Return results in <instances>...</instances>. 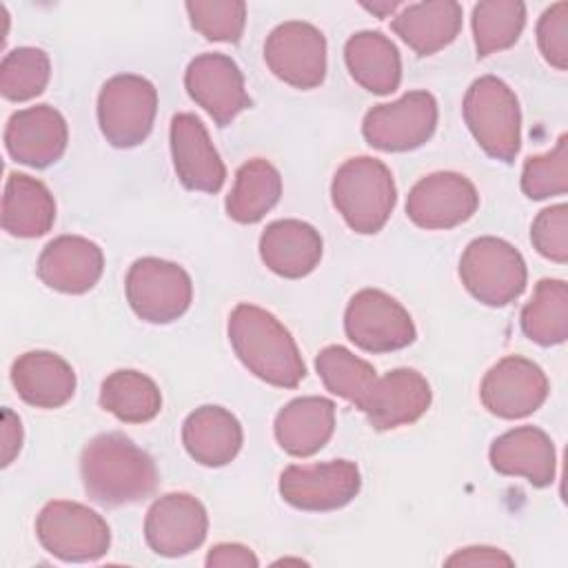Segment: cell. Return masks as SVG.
I'll list each match as a JSON object with an SVG mask.
<instances>
[{"instance_id": "f1b7e54d", "label": "cell", "mask_w": 568, "mask_h": 568, "mask_svg": "<svg viewBox=\"0 0 568 568\" xmlns=\"http://www.w3.org/2000/svg\"><path fill=\"white\" fill-rule=\"evenodd\" d=\"M282 195V175L264 158L244 162L235 173V184L226 197V213L240 224L260 222Z\"/></svg>"}, {"instance_id": "4316f807", "label": "cell", "mask_w": 568, "mask_h": 568, "mask_svg": "<svg viewBox=\"0 0 568 568\" xmlns=\"http://www.w3.org/2000/svg\"><path fill=\"white\" fill-rule=\"evenodd\" d=\"M55 222V200L36 178L9 173L2 195V229L13 237H40Z\"/></svg>"}, {"instance_id": "74e56055", "label": "cell", "mask_w": 568, "mask_h": 568, "mask_svg": "<svg viewBox=\"0 0 568 568\" xmlns=\"http://www.w3.org/2000/svg\"><path fill=\"white\" fill-rule=\"evenodd\" d=\"M537 44L544 60L566 71L568 67V2H557L546 9L537 22Z\"/></svg>"}, {"instance_id": "ffe728a7", "label": "cell", "mask_w": 568, "mask_h": 568, "mask_svg": "<svg viewBox=\"0 0 568 568\" xmlns=\"http://www.w3.org/2000/svg\"><path fill=\"white\" fill-rule=\"evenodd\" d=\"M102 248L82 235H60L51 240L38 257V277L53 291L82 295L102 277Z\"/></svg>"}, {"instance_id": "8d00e7d4", "label": "cell", "mask_w": 568, "mask_h": 568, "mask_svg": "<svg viewBox=\"0 0 568 568\" xmlns=\"http://www.w3.org/2000/svg\"><path fill=\"white\" fill-rule=\"evenodd\" d=\"M530 240L539 255L550 262L566 264L568 262V206L555 204L535 217L530 226Z\"/></svg>"}, {"instance_id": "ab89813d", "label": "cell", "mask_w": 568, "mask_h": 568, "mask_svg": "<svg viewBox=\"0 0 568 568\" xmlns=\"http://www.w3.org/2000/svg\"><path fill=\"white\" fill-rule=\"evenodd\" d=\"M513 564H515L513 557L490 546H468L453 552L446 559V566H513Z\"/></svg>"}, {"instance_id": "2e32d148", "label": "cell", "mask_w": 568, "mask_h": 568, "mask_svg": "<svg viewBox=\"0 0 568 568\" xmlns=\"http://www.w3.org/2000/svg\"><path fill=\"white\" fill-rule=\"evenodd\" d=\"M209 530V515L200 499L189 493L158 497L144 519V539L162 557H182L202 546Z\"/></svg>"}, {"instance_id": "836d02e7", "label": "cell", "mask_w": 568, "mask_h": 568, "mask_svg": "<svg viewBox=\"0 0 568 568\" xmlns=\"http://www.w3.org/2000/svg\"><path fill=\"white\" fill-rule=\"evenodd\" d=\"M49 78V55L36 47H18L2 58L0 93L11 102H27L47 89Z\"/></svg>"}, {"instance_id": "f546056e", "label": "cell", "mask_w": 568, "mask_h": 568, "mask_svg": "<svg viewBox=\"0 0 568 568\" xmlns=\"http://www.w3.org/2000/svg\"><path fill=\"white\" fill-rule=\"evenodd\" d=\"M100 406L124 424H144L160 413L162 395L151 377L122 368L102 382Z\"/></svg>"}, {"instance_id": "277c9868", "label": "cell", "mask_w": 568, "mask_h": 568, "mask_svg": "<svg viewBox=\"0 0 568 568\" xmlns=\"http://www.w3.org/2000/svg\"><path fill=\"white\" fill-rule=\"evenodd\" d=\"M464 120L477 144L499 162L521 146V111L515 91L495 75L477 78L464 95Z\"/></svg>"}, {"instance_id": "cb8c5ba5", "label": "cell", "mask_w": 568, "mask_h": 568, "mask_svg": "<svg viewBox=\"0 0 568 568\" xmlns=\"http://www.w3.org/2000/svg\"><path fill=\"white\" fill-rule=\"evenodd\" d=\"M275 439L293 457H311L322 450L335 430V404L326 397H297L275 417Z\"/></svg>"}, {"instance_id": "5b68a950", "label": "cell", "mask_w": 568, "mask_h": 568, "mask_svg": "<svg viewBox=\"0 0 568 568\" xmlns=\"http://www.w3.org/2000/svg\"><path fill=\"white\" fill-rule=\"evenodd\" d=\"M459 277L466 291L486 306H506L517 300L528 280L521 253L501 237L473 240L459 260Z\"/></svg>"}, {"instance_id": "603a6c76", "label": "cell", "mask_w": 568, "mask_h": 568, "mask_svg": "<svg viewBox=\"0 0 568 568\" xmlns=\"http://www.w3.org/2000/svg\"><path fill=\"white\" fill-rule=\"evenodd\" d=\"M11 384L36 408H60L75 393V373L51 351L22 353L11 366Z\"/></svg>"}, {"instance_id": "52a82bcc", "label": "cell", "mask_w": 568, "mask_h": 568, "mask_svg": "<svg viewBox=\"0 0 568 568\" xmlns=\"http://www.w3.org/2000/svg\"><path fill=\"white\" fill-rule=\"evenodd\" d=\"M38 541L62 561H95L111 546L109 524L84 504L55 499L36 519Z\"/></svg>"}, {"instance_id": "d4e9b609", "label": "cell", "mask_w": 568, "mask_h": 568, "mask_svg": "<svg viewBox=\"0 0 568 568\" xmlns=\"http://www.w3.org/2000/svg\"><path fill=\"white\" fill-rule=\"evenodd\" d=\"M182 442L197 464L209 468L226 466L242 448V426L222 406H200L184 419Z\"/></svg>"}, {"instance_id": "44dd1931", "label": "cell", "mask_w": 568, "mask_h": 568, "mask_svg": "<svg viewBox=\"0 0 568 568\" xmlns=\"http://www.w3.org/2000/svg\"><path fill=\"white\" fill-rule=\"evenodd\" d=\"M490 466L499 475L524 477L528 484L544 488L555 481V446L537 426H519L499 435L488 450Z\"/></svg>"}, {"instance_id": "ba28073f", "label": "cell", "mask_w": 568, "mask_h": 568, "mask_svg": "<svg viewBox=\"0 0 568 568\" xmlns=\"http://www.w3.org/2000/svg\"><path fill=\"white\" fill-rule=\"evenodd\" d=\"M124 291L133 313L149 324H169L182 317L193 300L189 273L160 257H140L131 264Z\"/></svg>"}, {"instance_id": "5bb4252c", "label": "cell", "mask_w": 568, "mask_h": 568, "mask_svg": "<svg viewBox=\"0 0 568 568\" xmlns=\"http://www.w3.org/2000/svg\"><path fill=\"white\" fill-rule=\"evenodd\" d=\"M479 397L488 413L501 419H521L546 402L548 377L532 359L508 355L484 375Z\"/></svg>"}, {"instance_id": "e0dca14e", "label": "cell", "mask_w": 568, "mask_h": 568, "mask_svg": "<svg viewBox=\"0 0 568 568\" xmlns=\"http://www.w3.org/2000/svg\"><path fill=\"white\" fill-rule=\"evenodd\" d=\"M433 390L415 368H395L373 382L359 410L375 430H393L417 422L430 406Z\"/></svg>"}, {"instance_id": "7a4b0ae2", "label": "cell", "mask_w": 568, "mask_h": 568, "mask_svg": "<svg viewBox=\"0 0 568 568\" xmlns=\"http://www.w3.org/2000/svg\"><path fill=\"white\" fill-rule=\"evenodd\" d=\"M229 339L237 359L262 382L295 388L306 366L288 328L255 304H237L229 317Z\"/></svg>"}, {"instance_id": "f35d334b", "label": "cell", "mask_w": 568, "mask_h": 568, "mask_svg": "<svg viewBox=\"0 0 568 568\" xmlns=\"http://www.w3.org/2000/svg\"><path fill=\"white\" fill-rule=\"evenodd\" d=\"M204 564L209 568H255L260 561L248 546L217 544L209 550Z\"/></svg>"}, {"instance_id": "30bf717a", "label": "cell", "mask_w": 568, "mask_h": 568, "mask_svg": "<svg viewBox=\"0 0 568 568\" xmlns=\"http://www.w3.org/2000/svg\"><path fill=\"white\" fill-rule=\"evenodd\" d=\"M362 477L355 462L293 464L280 475V495L297 510L326 513L344 508L359 493Z\"/></svg>"}, {"instance_id": "b9f144b4", "label": "cell", "mask_w": 568, "mask_h": 568, "mask_svg": "<svg viewBox=\"0 0 568 568\" xmlns=\"http://www.w3.org/2000/svg\"><path fill=\"white\" fill-rule=\"evenodd\" d=\"M364 9H368L371 13H375V16H379V18H386V16H390L395 9H399V4L397 2H384V4H364Z\"/></svg>"}, {"instance_id": "8fae6325", "label": "cell", "mask_w": 568, "mask_h": 568, "mask_svg": "<svg viewBox=\"0 0 568 568\" xmlns=\"http://www.w3.org/2000/svg\"><path fill=\"white\" fill-rule=\"evenodd\" d=\"M437 102L428 91H408L390 104L373 106L362 122L364 140L379 151H413L430 140Z\"/></svg>"}, {"instance_id": "60d3db41", "label": "cell", "mask_w": 568, "mask_h": 568, "mask_svg": "<svg viewBox=\"0 0 568 568\" xmlns=\"http://www.w3.org/2000/svg\"><path fill=\"white\" fill-rule=\"evenodd\" d=\"M22 448V424L20 417L4 408L2 410V466H9Z\"/></svg>"}, {"instance_id": "484cf974", "label": "cell", "mask_w": 568, "mask_h": 568, "mask_svg": "<svg viewBox=\"0 0 568 568\" xmlns=\"http://www.w3.org/2000/svg\"><path fill=\"white\" fill-rule=\"evenodd\" d=\"M462 13V4L455 0L415 2L404 7L390 27L417 55H433L457 38Z\"/></svg>"}, {"instance_id": "4fadbf2b", "label": "cell", "mask_w": 568, "mask_h": 568, "mask_svg": "<svg viewBox=\"0 0 568 568\" xmlns=\"http://www.w3.org/2000/svg\"><path fill=\"white\" fill-rule=\"evenodd\" d=\"M479 195L475 184L455 171H437L422 178L406 197V215L428 231H446L475 215Z\"/></svg>"}, {"instance_id": "4dcf8cb0", "label": "cell", "mask_w": 568, "mask_h": 568, "mask_svg": "<svg viewBox=\"0 0 568 568\" xmlns=\"http://www.w3.org/2000/svg\"><path fill=\"white\" fill-rule=\"evenodd\" d=\"M521 331L539 346H555L568 337V286L564 280H539L530 302L521 308Z\"/></svg>"}, {"instance_id": "9a60e30c", "label": "cell", "mask_w": 568, "mask_h": 568, "mask_svg": "<svg viewBox=\"0 0 568 568\" xmlns=\"http://www.w3.org/2000/svg\"><path fill=\"white\" fill-rule=\"evenodd\" d=\"M184 87L191 100L220 126L231 124L251 106L242 71L235 60L224 53H202L193 58L184 73Z\"/></svg>"}, {"instance_id": "8992f818", "label": "cell", "mask_w": 568, "mask_h": 568, "mask_svg": "<svg viewBox=\"0 0 568 568\" xmlns=\"http://www.w3.org/2000/svg\"><path fill=\"white\" fill-rule=\"evenodd\" d=\"M158 91L135 73L109 78L98 95V124L109 144L131 149L142 144L155 120Z\"/></svg>"}, {"instance_id": "83f0119b", "label": "cell", "mask_w": 568, "mask_h": 568, "mask_svg": "<svg viewBox=\"0 0 568 568\" xmlns=\"http://www.w3.org/2000/svg\"><path fill=\"white\" fill-rule=\"evenodd\" d=\"M344 60L353 80L371 93L388 95L399 87L402 60L397 47L379 31H359L346 40Z\"/></svg>"}, {"instance_id": "1f68e13d", "label": "cell", "mask_w": 568, "mask_h": 568, "mask_svg": "<svg viewBox=\"0 0 568 568\" xmlns=\"http://www.w3.org/2000/svg\"><path fill=\"white\" fill-rule=\"evenodd\" d=\"M526 24V4L519 0H484L473 9L477 58L513 47Z\"/></svg>"}, {"instance_id": "7c38bea8", "label": "cell", "mask_w": 568, "mask_h": 568, "mask_svg": "<svg viewBox=\"0 0 568 568\" xmlns=\"http://www.w3.org/2000/svg\"><path fill=\"white\" fill-rule=\"evenodd\" d=\"M264 60L282 82L304 91L315 89L326 75V38L308 22H282L266 38Z\"/></svg>"}, {"instance_id": "e575fe53", "label": "cell", "mask_w": 568, "mask_h": 568, "mask_svg": "<svg viewBox=\"0 0 568 568\" xmlns=\"http://www.w3.org/2000/svg\"><path fill=\"white\" fill-rule=\"evenodd\" d=\"M191 27L211 42H237L246 24V4L240 0L186 2Z\"/></svg>"}, {"instance_id": "7402d4cb", "label": "cell", "mask_w": 568, "mask_h": 568, "mask_svg": "<svg viewBox=\"0 0 568 568\" xmlns=\"http://www.w3.org/2000/svg\"><path fill=\"white\" fill-rule=\"evenodd\" d=\"M260 257L275 275L297 280L320 264L322 237L308 222L277 220L260 237Z\"/></svg>"}, {"instance_id": "d6986e66", "label": "cell", "mask_w": 568, "mask_h": 568, "mask_svg": "<svg viewBox=\"0 0 568 568\" xmlns=\"http://www.w3.org/2000/svg\"><path fill=\"white\" fill-rule=\"evenodd\" d=\"M169 138L180 182L191 191L217 193L224 184L226 169L202 120L195 113H175Z\"/></svg>"}, {"instance_id": "9c48e42d", "label": "cell", "mask_w": 568, "mask_h": 568, "mask_svg": "<svg viewBox=\"0 0 568 568\" xmlns=\"http://www.w3.org/2000/svg\"><path fill=\"white\" fill-rule=\"evenodd\" d=\"M346 337L366 353H390L415 342L410 313L379 288L357 291L344 313Z\"/></svg>"}, {"instance_id": "6da1fadb", "label": "cell", "mask_w": 568, "mask_h": 568, "mask_svg": "<svg viewBox=\"0 0 568 568\" xmlns=\"http://www.w3.org/2000/svg\"><path fill=\"white\" fill-rule=\"evenodd\" d=\"M80 477L89 499L102 506L142 501L158 486L153 457L122 433H102L82 448Z\"/></svg>"}, {"instance_id": "d6a6232c", "label": "cell", "mask_w": 568, "mask_h": 568, "mask_svg": "<svg viewBox=\"0 0 568 568\" xmlns=\"http://www.w3.org/2000/svg\"><path fill=\"white\" fill-rule=\"evenodd\" d=\"M315 368L324 386L333 395L355 406H359V402L377 379V371L373 368V364H368L366 359L353 355L348 348L337 344L326 346L317 353Z\"/></svg>"}, {"instance_id": "d590c367", "label": "cell", "mask_w": 568, "mask_h": 568, "mask_svg": "<svg viewBox=\"0 0 568 568\" xmlns=\"http://www.w3.org/2000/svg\"><path fill=\"white\" fill-rule=\"evenodd\" d=\"M521 191L530 200H546L568 191V135H559L555 149L526 160Z\"/></svg>"}, {"instance_id": "ac0fdd59", "label": "cell", "mask_w": 568, "mask_h": 568, "mask_svg": "<svg viewBox=\"0 0 568 568\" xmlns=\"http://www.w3.org/2000/svg\"><path fill=\"white\" fill-rule=\"evenodd\" d=\"M67 120L49 104L16 111L4 129L7 153L16 162L33 169H44L58 162L67 149Z\"/></svg>"}, {"instance_id": "3957f363", "label": "cell", "mask_w": 568, "mask_h": 568, "mask_svg": "<svg viewBox=\"0 0 568 568\" xmlns=\"http://www.w3.org/2000/svg\"><path fill=\"white\" fill-rule=\"evenodd\" d=\"M331 197L344 222L362 235H373L388 222L397 189L390 169L371 155L346 160L333 178Z\"/></svg>"}]
</instances>
